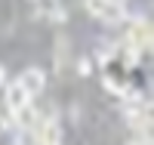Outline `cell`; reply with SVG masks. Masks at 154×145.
<instances>
[{
    "instance_id": "cell-8",
    "label": "cell",
    "mask_w": 154,
    "mask_h": 145,
    "mask_svg": "<svg viewBox=\"0 0 154 145\" xmlns=\"http://www.w3.org/2000/svg\"><path fill=\"white\" fill-rule=\"evenodd\" d=\"M3 77H6V74H3V68H0V84H3Z\"/></svg>"
},
{
    "instance_id": "cell-10",
    "label": "cell",
    "mask_w": 154,
    "mask_h": 145,
    "mask_svg": "<svg viewBox=\"0 0 154 145\" xmlns=\"http://www.w3.org/2000/svg\"><path fill=\"white\" fill-rule=\"evenodd\" d=\"M16 145H22V142H16Z\"/></svg>"
},
{
    "instance_id": "cell-9",
    "label": "cell",
    "mask_w": 154,
    "mask_h": 145,
    "mask_svg": "<svg viewBox=\"0 0 154 145\" xmlns=\"http://www.w3.org/2000/svg\"><path fill=\"white\" fill-rule=\"evenodd\" d=\"M130 145H139V142H130Z\"/></svg>"
},
{
    "instance_id": "cell-6",
    "label": "cell",
    "mask_w": 154,
    "mask_h": 145,
    "mask_svg": "<svg viewBox=\"0 0 154 145\" xmlns=\"http://www.w3.org/2000/svg\"><path fill=\"white\" fill-rule=\"evenodd\" d=\"M16 124H19V127H34V124H37V108H34V105L19 108V111H16Z\"/></svg>"
},
{
    "instance_id": "cell-2",
    "label": "cell",
    "mask_w": 154,
    "mask_h": 145,
    "mask_svg": "<svg viewBox=\"0 0 154 145\" xmlns=\"http://www.w3.org/2000/svg\"><path fill=\"white\" fill-rule=\"evenodd\" d=\"M130 40H126V46H133L136 52H142V49H148L151 46V22L148 19H136L133 25H130Z\"/></svg>"
},
{
    "instance_id": "cell-1",
    "label": "cell",
    "mask_w": 154,
    "mask_h": 145,
    "mask_svg": "<svg viewBox=\"0 0 154 145\" xmlns=\"http://www.w3.org/2000/svg\"><path fill=\"white\" fill-rule=\"evenodd\" d=\"M86 9L93 12L96 19L102 22H120L126 12H123V3H117V0H83Z\"/></svg>"
},
{
    "instance_id": "cell-7",
    "label": "cell",
    "mask_w": 154,
    "mask_h": 145,
    "mask_svg": "<svg viewBox=\"0 0 154 145\" xmlns=\"http://www.w3.org/2000/svg\"><path fill=\"white\" fill-rule=\"evenodd\" d=\"M43 3H46V16L53 19V22H62V19H65V12H62V3H59V0H43Z\"/></svg>"
},
{
    "instance_id": "cell-3",
    "label": "cell",
    "mask_w": 154,
    "mask_h": 145,
    "mask_svg": "<svg viewBox=\"0 0 154 145\" xmlns=\"http://www.w3.org/2000/svg\"><path fill=\"white\" fill-rule=\"evenodd\" d=\"M25 93H28L31 99L37 96V93H43V87H46V74L40 71V68H25L22 74H19V80H16Z\"/></svg>"
},
{
    "instance_id": "cell-4",
    "label": "cell",
    "mask_w": 154,
    "mask_h": 145,
    "mask_svg": "<svg viewBox=\"0 0 154 145\" xmlns=\"http://www.w3.org/2000/svg\"><path fill=\"white\" fill-rule=\"evenodd\" d=\"M37 145H62V124L56 117H46L37 124Z\"/></svg>"
},
{
    "instance_id": "cell-5",
    "label": "cell",
    "mask_w": 154,
    "mask_h": 145,
    "mask_svg": "<svg viewBox=\"0 0 154 145\" xmlns=\"http://www.w3.org/2000/svg\"><path fill=\"white\" fill-rule=\"evenodd\" d=\"M25 105H31V96L25 93V90H22L16 80H12V84L6 87V108H9L12 114H16L19 108H25Z\"/></svg>"
}]
</instances>
